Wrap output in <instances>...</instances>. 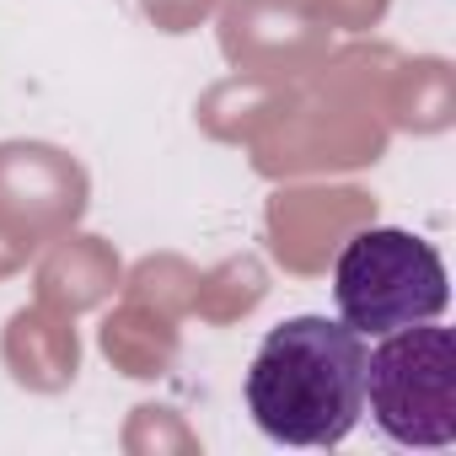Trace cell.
Wrapping results in <instances>:
<instances>
[{
	"label": "cell",
	"mask_w": 456,
	"mask_h": 456,
	"mask_svg": "<svg viewBox=\"0 0 456 456\" xmlns=\"http://www.w3.org/2000/svg\"><path fill=\"white\" fill-rule=\"evenodd\" d=\"M248 413L280 445H338L365 413V338L333 317H285L248 365Z\"/></svg>",
	"instance_id": "6da1fadb"
},
{
	"label": "cell",
	"mask_w": 456,
	"mask_h": 456,
	"mask_svg": "<svg viewBox=\"0 0 456 456\" xmlns=\"http://www.w3.org/2000/svg\"><path fill=\"white\" fill-rule=\"evenodd\" d=\"M333 301L338 322H349L360 338H381L413 322H435L451 301V280L424 237L403 225H370L344 242L333 264Z\"/></svg>",
	"instance_id": "7a4b0ae2"
},
{
	"label": "cell",
	"mask_w": 456,
	"mask_h": 456,
	"mask_svg": "<svg viewBox=\"0 0 456 456\" xmlns=\"http://www.w3.org/2000/svg\"><path fill=\"white\" fill-rule=\"evenodd\" d=\"M365 408L376 429L408 451L456 445V338L451 328L413 322L365 349Z\"/></svg>",
	"instance_id": "3957f363"
}]
</instances>
